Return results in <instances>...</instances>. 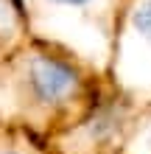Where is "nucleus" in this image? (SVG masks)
I'll return each instance as SVG.
<instances>
[{
	"label": "nucleus",
	"mask_w": 151,
	"mask_h": 154,
	"mask_svg": "<svg viewBox=\"0 0 151 154\" xmlns=\"http://www.w3.org/2000/svg\"><path fill=\"white\" fill-rule=\"evenodd\" d=\"M106 76L73 51L34 37L0 65V123L53 143L95 109Z\"/></svg>",
	"instance_id": "f257e3e1"
},
{
	"label": "nucleus",
	"mask_w": 151,
	"mask_h": 154,
	"mask_svg": "<svg viewBox=\"0 0 151 154\" xmlns=\"http://www.w3.org/2000/svg\"><path fill=\"white\" fill-rule=\"evenodd\" d=\"M0 154H53V149L25 126L0 123Z\"/></svg>",
	"instance_id": "39448f33"
},
{
	"label": "nucleus",
	"mask_w": 151,
	"mask_h": 154,
	"mask_svg": "<svg viewBox=\"0 0 151 154\" xmlns=\"http://www.w3.org/2000/svg\"><path fill=\"white\" fill-rule=\"evenodd\" d=\"M106 79L131 104L151 106V0H123Z\"/></svg>",
	"instance_id": "7ed1b4c3"
},
{
	"label": "nucleus",
	"mask_w": 151,
	"mask_h": 154,
	"mask_svg": "<svg viewBox=\"0 0 151 154\" xmlns=\"http://www.w3.org/2000/svg\"><path fill=\"white\" fill-rule=\"evenodd\" d=\"M34 39L23 0H0V65Z\"/></svg>",
	"instance_id": "20e7f679"
},
{
	"label": "nucleus",
	"mask_w": 151,
	"mask_h": 154,
	"mask_svg": "<svg viewBox=\"0 0 151 154\" xmlns=\"http://www.w3.org/2000/svg\"><path fill=\"white\" fill-rule=\"evenodd\" d=\"M148 106L131 104L120 90L106 87L95 104V109L76 129L50 143L53 154H126L143 129Z\"/></svg>",
	"instance_id": "f03ea898"
}]
</instances>
